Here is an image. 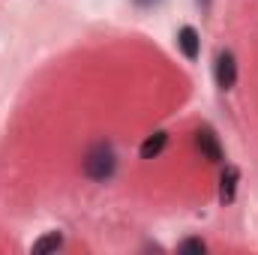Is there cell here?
Segmentation results:
<instances>
[{
	"label": "cell",
	"mask_w": 258,
	"mask_h": 255,
	"mask_svg": "<svg viewBox=\"0 0 258 255\" xmlns=\"http://www.w3.org/2000/svg\"><path fill=\"white\" fill-rule=\"evenodd\" d=\"M84 171H87L93 180L111 177V171H114V153H111V147H108V144H96V147L87 153V159H84Z\"/></svg>",
	"instance_id": "obj_1"
},
{
	"label": "cell",
	"mask_w": 258,
	"mask_h": 255,
	"mask_svg": "<svg viewBox=\"0 0 258 255\" xmlns=\"http://www.w3.org/2000/svg\"><path fill=\"white\" fill-rule=\"evenodd\" d=\"M213 75H216V84L222 90H231L234 81H237V63H234V54L231 51H222L216 57V66H213Z\"/></svg>",
	"instance_id": "obj_2"
},
{
	"label": "cell",
	"mask_w": 258,
	"mask_h": 255,
	"mask_svg": "<svg viewBox=\"0 0 258 255\" xmlns=\"http://www.w3.org/2000/svg\"><path fill=\"white\" fill-rule=\"evenodd\" d=\"M195 141H198V150H201V156L207 162H222V147H219V141H216V135L210 129H198Z\"/></svg>",
	"instance_id": "obj_3"
},
{
	"label": "cell",
	"mask_w": 258,
	"mask_h": 255,
	"mask_svg": "<svg viewBox=\"0 0 258 255\" xmlns=\"http://www.w3.org/2000/svg\"><path fill=\"white\" fill-rule=\"evenodd\" d=\"M237 180H240V171L234 165H225L222 177H219V201L222 204H231L234 195H237Z\"/></svg>",
	"instance_id": "obj_4"
},
{
	"label": "cell",
	"mask_w": 258,
	"mask_h": 255,
	"mask_svg": "<svg viewBox=\"0 0 258 255\" xmlns=\"http://www.w3.org/2000/svg\"><path fill=\"white\" fill-rule=\"evenodd\" d=\"M165 144H168V135L165 132H153V135H147L144 141H141V159H156L162 150H165Z\"/></svg>",
	"instance_id": "obj_5"
},
{
	"label": "cell",
	"mask_w": 258,
	"mask_h": 255,
	"mask_svg": "<svg viewBox=\"0 0 258 255\" xmlns=\"http://www.w3.org/2000/svg\"><path fill=\"white\" fill-rule=\"evenodd\" d=\"M177 45H180V51H183L189 60H195V57H198V45H201V42H198V30L189 27V24L180 27V33H177Z\"/></svg>",
	"instance_id": "obj_6"
},
{
	"label": "cell",
	"mask_w": 258,
	"mask_h": 255,
	"mask_svg": "<svg viewBox=\"0 0 258 255\" xmlns=\"http://www.w3.org/2000/svg\"><path fill=\"white\" fill-rule=\"evenodd\" d=\"M60 246H63V234H60V231H48L45 237H39V240L33 243V252H36V255H45V252L60 249Z\"/></svg>",
	"instance_id": "obj_7"
},
{
	"label": "cell",
	"mask_w": 258,
	"mask_h": 255,
	"mask_svg": "<svg viewBox=\"0 0 258 255\" xmlns=\"http://www.w3.org/2000/svg\"><path fill=\"white\" fill-rule=\"evenodd\" d=\"M180 252H195V255H201V252H204V243H201V240H183V243H180Z\"/></svg>",
	"instance_id": "obj_8"
},
{
	"label": "cell",
	"mask_w": 258,
	"mask_h": 255,
	"mask_svg": "<svg viewBox=\"0 0 258 255\" xmlns=\"http://www.w3.org/2000/svg\"><path fill=\"white\" fill-rule=\"evenodd\" d=\"M135 3H138V6H153L156 0H135Z\"/></svg>",
	"instance_id": "obj_9"
},
{
	"label": "cell",
	"mask_w": 258,
	"mask_h": 255,
	"mask_svg": "<svg viewBox=\"0 0 258 255\" xmlns=\"http://www.w3.org/2000/svg\"><path fill=\"white\" fill-rule=\"evenodd\" d=\"M201 3H204V6H207V3H210V0H201Z\"/></svg>",
	"instance_id": "obj_10"
}]
</instances>
